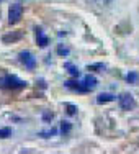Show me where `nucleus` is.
<instances>
[{"label": "nucleus", "instance_id": "obj_1", "mask_svg": "<svg viewBox=\"0 0 139 154\" xmlns=\"http://www.w3.org/2000/svg\"><path fill=\"white\" fill-rule=\"evenodd\" d=\"M26 87V82L21 79H18L17 75H3L0 77V89H7V90H20Z\"/></svg>", "mask_w": 139, "mask_h": 154}, {"label": "nucleus", "instance_id": "obj_2", "mask_svg": "<svg viewBox=\"0 0 139 154\" xmlns=\"http://www.w3.org/2000/svg\"><path fill=\"white\" fill-rule=\"evenodd\" d=\"M21 15H23V7H21L20 3H13V5H10V8H8V23L10 25L18 23Z\"/></svg>", "mask_w": 139, "mask_h": 154}, {"label": "nucleus", "instance_id": "obj_3", "mask_svg": "<svg viewBox=\"0 0 139 154\" xmlns=\"http://www.w3.org/2000/svg\"><path fill=\"white\" fill-rule=\"evenodd\" d=\"M18 57H20V62H21V64H23L26 69L33 71V69L36 67V59H35V56H33L30 51H21V53L18 54Z\"/></svg>", "mask_w": 139, "mask_h": 154}, {"label": "nucleus", "instance_id": "obj_4", "mask_svg": "<svg viewBox=\"0 0 139 154\" xmlns=\"http://www.w3.org/2000/svg\"><path fill=\"white\" fill-rule=\"evenodd\" d=\"M119 107H121L123 110H133L134 107H136V100H134V97L131 94H123L119 95Z\"/></svg>", "mask_w": 139, "mask_h": 154}, {"label": "nucleus", "instance_id": "obj_5", "mask_svg": "<svg viewBox=\"0 0 139 154\" xmlns=\"http://www.w3.org/2000/svg\"><path fill=\"white\" fill-rule=\"evenodd\" d=\"M36 31V41H38V45L41 48H46L47 45H49V39H47V36L44 35V31H43V28H35Z\"/></svg>", "mask_w": 139, "mask_h": 154}, {"label": "nucleus", "instance_id": "obj_6", "mask_svg": "<svg viewBox=\"0 0 139 154\" xmlns=\"http://www.w3.org/2000/svg\"><path fill=\"white\" fill-rule=\"evenodd\" d=\"M82 85H83V89H85V92L93 90L95 87H97V79H95L93 75H85L82 80Z\"/></svg>", "mask_w": 139, "mask_h": 154}, {"label": "nucleus", "instance_id": "obj_7", "mask_svg": "<svg viewBox=\"0 0 139 154\" xmlns=\"http://www.w3.org/2000/svg\"><path fill=\"white\" fill-rule=\"evenodd\" d=\"M23 38V35H21L20 31H13L10 33V35H5L2 38V41L5 43V45H8V43H15V41H20V39Z\"/></svg>", "mask_w": 139, "mask_h": 154}, {"label": "nucleus", "instance_id": "obj_8", "mask_svg": "<svg viewBox=\"0 0 139 154\" xmlns=\"http://www.w3.org/2000/svg\"><path fill=\"white\" fill-rule=\"evenodd\" d=\"M64 85L67 87V89H71V90H75V92H85L82 82H79V80H67Z\"/></svg>", "mask_w": 139, "mask_h": 154}, {"label": "nucleus", "instance_id": "obj_9", "mask_svg": "<svg viewBox=\"0 0 139 154\" xmlns=\"http://www.w3.org/2000/svg\"><path fill=\"white\" fill-rule=\"evenodd\" d=\"M115 100V95L111 94H100L97 97V103H108V102H113Z\"/></svg>", "mask_w": 139, "mask_h": 154}, {"label": "nucleus", "instance_id": "obj_10", "mask_svg": "<svg viewBox=\"0 0 139 154\" xmlns=\"http://www.w3.org/2000/svg\"><path fill=\"white\" fill-rule=\"evenodd\" d=\"M65 69H69L71 75H74V77H77V75H79V69L75 67L74 64H71V62H67V64H65Z\"/></svg>", "mask_w": 139, "mask_h": 154}, {"label": "nucleus", "instance_id": "obj_11", "mask_svg": "<svg viewBox=\"0 0 139 154\" xmlns=\"http://www.w3.org/2000/svg\"><path fill=\"white\" fill-rule=\"evenodd\" d=\"M12 133H13V130L12 128H2L0 130V138H8V136H12Z\"/></svg>", "mask_w": 139, "mask_h": 154}, {"label": "nucleus", "instance_id": "obj_12", "mask_svg": "<svg viewBox=\"0 0 139 154\" xmlns=\"http://www.w3.org/2000/svg\"><path fill=\"white\" fill-rule=\"evenodd\" d=\"M71 131V123L69 122H61V133L62 134H67Z\"/></svg>", "mask_w": 139, "mask_h": 154}, {"label": "nucleus", "instance_id": "obj_13", "mask_svg": "<svg viewBox=\"0 0 139 154\" xmlns=\"http://www.w3.org/2000/svg\"><path fill=\"white\" fill-rule=\"evenodd\" d=\"M57 54L62 56V57L67 56V54H69V48H65L64 45H59V46H57Z\"/></svg>", "mask_w": 139, "mask_h": 154}, {"label": "nucleus", "instance_id": "obj_14", "mask_svg": "<svg viewBox=\"0 0 139 154\" xmlns=\"http://www.w3.org/2000/svg\"><path fill=\"white\" fill-rule=\"evenodd\" d=\"M126 80H128L129 84L136 82V80H137V74H136V72H129V74L126 75Z\"/></svg>", "mask_w": 139, "mask_h": 154}, {"label": "nucleus", "instance_id": "obj_15", "mask_svg": "<svg viewBox=\"0 0 139 154\" xmlns=\"http://www.w3.org/2000/svg\"><path fill=\"white\" fill-rule=\"evenodd\" d=\"M65 108H67V113H69V115H75V113H77V107H75V105L67 103V105H65Z\"/></svg>", "mask_w": 139, "mask_h": 154}, {"label": "nucleus", "instance_id": "obj_16", "mask_svg": "<svg viewBox=\"0 0 139 154\" xmlns=\"http://www.w3.org/2000/svg\"><path fill=\"white\" fill-rule=\"evenodd\" d=\"M53 118H54V115H53L51 112H46L44 115H43V120H44V122H51Z\"/></svg>", "mask_w": 139, "mask_h": 154}, {"label": "nucleus", "instance_id": "obj_17", "mask_svg": "<svg viewBox=\"0 0 139 154\" xmlns=\"http://www.w3.org/2000/svg\"><path fill=\"white\" fill-rule=\"evenodd\" d=\"M0 2H2V0H0Z\"/></svg>", "mask_w": 139, "mask_h": 154}]
</instances>
